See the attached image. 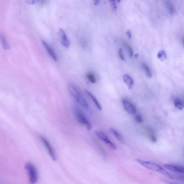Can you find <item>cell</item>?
<instances>
[{"label": "cell", "mask_w": 184, "mask_h": 184, "mask_svg": "<svg viewBox=\"0 0 184 184\" xmlns=\"http://www.w3.org/2000/svg\"><path fill=\"white\" fill-rule=\"evenodd\" d=\"M25 168L27 172L30 183L31 184H35L38 180V175L35 166L29 162L26 164Z\"/></svg>", "instance_id": "1"}, {"label": "cell", "mask_w": 184, "mask_h": 184, "mask_svg": "<svg viewBox=\"0 0 184 184\" xmlns=\"http://www.w3.org/2000/svg\"><path fill=\"white\" fill-rule=\"evenodd\" d=\"M68 88L71 95L75 99L77 102L84 107L87 108L88 107V104L85 99L75 87L72 85H69L68 86Z\"/></svg>", "instance_id": "2"}, {"label": "cell", "mask_w": 184, "mask_h": 184, "mask_svg": "<svg viewBox=\"0 0 184 184\" xmlns=\"http://www.w3.org/2000/svg\"><path fill=\"white\" fill-rule=\"evenodd\" d=\"M136 161L138 162L140 165L145 168L154 171L159 172L161 173L163 169L160 166L155 163L149 162L145 161L142 160L136 159L135 160Z\"/></svg>", "instance_id": "3"}, {"label": "cell", "mask_w": 184, "mask_h": 184, "mask_svg": "<svg viewBox=\"0 0 184 184\" xmlns=\"http://www.w3.org/2000/svg\"><path fill=\"white\" fill-rule=\"evenodd\" d=\"M75 115L77 120L80 123L85 126L88 130L89 131L91 130L92 126L90 122L80 110L76 109Z\"/></svg>", "instance_id": "4"}, {"label": "cell", "mask_w": 184, "mask_h": 184, "mask_svg": "<svg viewBox=\"0 0 184 184\" xmlns=\"http://www.w3.org/2000/svg\"><path fill=\"white\" fill-rule=\"evenodd\" d=\"M95 133L96 136L99 139H100L101 140L103 141L105 143L108 144L111 148L113 149L114 150H116V146L111 141L110 139L108 138V137L104 132L100 131H96Z\"/></svg>", "instance_id": "5"}, {"label": "cell", "mask_w": 184, "mask_h": 184, "mask_svg": "<svg viewBox=\"0 0 184 184\" xmlns=\"http://www.w3.org/2000/svg\"><path fill=\"white\" fill-rule=\"evenodd\" d=\"M164 168L167 170L170 171L174 173L183 174L184 172V168L183 167L181 166L171 165H163Z\"/></svg>", "instance_id": "6"}, {"label": "cell", "mask_w": 184, "mask_h": 184, "mask_svg": "<svg viewBox=\"0 0 184 184\" xmlns=\"http://www.w3.org/2000/svg\"><path fill=\"white\" fill-rule=\"evenodd\" d=\"M40 139L43 143L44 144L45 146L49 155L52 157V159L54 161H55L56 159V154L51 144H50L48 141L43 136H40Z\"/></svg>", "instance_id": "7"}, {"label": "cell", "mask_w": 184, "mask_h": 184, "mask_svg": "<svg viewBox=\"0 0 184 184\" xmlns=\"http://www.w3.org/2000/svg\"><path fill=\"white\" fill-rule=\"evenodd\" d=\"M58 36L61 44L64 47L68 48L70 46V43L64 31L62 29H60L58 32Z\"/></svg>", "instance_id": "8"}, {"label": "cell", "mask_w": 184, "mask_h": 184, "mask_svg": "<svg viewBox=\"0 0 184 184\" xmlns=\"http://www.w3.org/2000/svg\"><path fill=\"white\" fill-rule=\"evenodd\" d=\"M122 102L124 109L128 113L130 114H134L136 113V109L133 104L124 99L122 100Z\"/></svg>", "instance_id": "9"}, {"label": "cell", "mask_w": 184, "mask_h": 184, "mask_svg": "<svg viewBox=\"0 0 184 184\" xmlns=\"http://www.w3.org/2000/svg\"><path fill=\"white\" fill-rule=\"evenodd\" d=\"M42 43L50 56L55 61H57L58 59L57 55L56 54L52 48L48 44H47L46 41L44 40L42 41Z\"/></svg>", "instance_id": "10"}, {"label": "cell", "mask_w": 184, "mask_h": 184, "mask_svg": "<svg viewBox=\"0 0 184 184\" xmlns=\"http://www.w3.org/2000/svg\"><path fill=\"white\" fill-rule=\"evenodd\" d=\"M123 80L125 83L127 84L129 89H131L134 85L133 79L128 74H125L123 76Z\"/></svg>", "instance_id": "11"}, {"label": "cell", "mask_w": 184, "mask_h": 184, "mask_svg": "<svg viewBox=\"0 0 184 184\" xmlns=\"http://www.w3.org/2000/svg\"><path fill=\"white\" fill-rule=\"evenodd\" d=\"M86 92L87 93V95L89 96V97L92 99L93 102H94V104H95L96 107H97V109L100 110H102V106H101L100 104L99 103L98 101L95 96L93 95L88 90H86Z\"/></svg>", "instance_id": "12"}, {"label": "cell", "mask_w": 184, "mask_h": 184, "mask_svg": "<svg viewBox=\"0 0 184 184\" xmlns=\"http://www.w3.org/2000/svg\"><path fill=\"white\" fill-rule=\"evenodd\" d=\"M0 39H1V44L4 49L5 50L9 49V43L6 40V36L2 33L0 34Z\"/></svg>", "instance_id": "13"}, {"label": "cell", "mask_w": 184, "mask_h": 184, "mask_svg": "<svg viewBox=\"0 0 184 184\" xmlns=\"http://www.w3.org/2000/svg\"><path fill=\"white\" fill-rule=\"evenodd\" d=\"M164 2L169 13L171 14H173L175 12V7L173 3L171 1H165Z\"/></svg>", "instance_id": "14"}, {"label": "cell", "mask_w": 184, "mask_h": 184, "mask_svg": "<svg viewBox=\"0 0 184 184\" xmlns=\"http://www.w3.org/2000/svg\"><path fill=\"white\" fill-rule=\"evenodd\" d=\"M109 131L112 133L113 135L121 143L123 144L124 143V140L123 138L122 137V136L120 135V134L118 133L116 131L114 130V129L112 128H110L109 130Z\"/></svg>", "instance_id": "15"}, {"label": "cell", "mask_w": 184, "mask_h": 184, "mask_svg": "<svg viewBox=\"0 0 184 184\" xmlns=\"http://www.w3.org/2000/svg\"><path fill=\"white\" fill-rule=\"evenodd\" d=\"M174 104L175 107L180 110H182L183 108V103L182 100L178 97H175L174 99Z\"/></svg>", "instance_id": "16"}, {"label": "cell", "mask_w": 184, "mask_h": 184, "mask_svg": "<svg viewBox=\"0 0 184 184\" xmlns=\"http://www.w3.org/2000/svg\"><path fill=\"white\" fill-rule=\"evenodd\" d=\"M142 67H143L144 70H145V73L147 77L149 78H151L152 77V74L148 66L146 64L143 63L142 64Z\"/></svg>", "instance_id": "17"}, {"label": "cell", "mask_w": 184, "mask_h": 184, "mask_svg": "<svg viewBox=\"0 0 184 184\" xmlns=\"http://www.w3.org/2000/svg\"><path fill=\"white\" fill-rule=\"evenodd\" d=\"M87 77L89 81L92 83H95L97 82L95 75L92 73H89L87 74Z\"/></svg>", "instance_id": "18"}, {"label": "cell", "mask_w": 184, "mask_h": 184, "mask_svg": "<svg viewBox=\"0 0 184 184\" xmlns=\"http://www.w3.org/2000/svg\"><path fill=\"white\" fill-rule=\"evenodd\" d=\"M157 58L161 61H163L167 58V55L164 51H160L157 54Z\"/></svg>", "instance_id": "19"}, {"label": "cell", "mask_w": 184, "mask_h": 184, "mask_svg": "<svg viewBox=\"0 0 184 184\" xmlns=\"http://www.w3.org/2000/svg\"><path fill=\"white\" fill-rule=\"evenodd\" d=\"M110 3L111 6H112L113 10L116 12L117 11V6L116 4V2L115 1H109Z\"/></svg>", "instance_id": "20"}, {"label": "cell", "mask_w": 184, "mask_h": 184, "mask_svg": "<svg viewBox=\"0 0 184 184\" xmlns=\"http://www.w3.org/2000/svg\"><path fill=\"white\" fill-rule=\"evenodd\" d=\"M126 46H127L128 50L129 56L130 57L132 58L133 55V51L132 48L128 44L126 45Z\"/></svg>", "instance_id": "21"}, {"label": "cell", "mask_w": 184, "mask_h": 184, "mask_svg": "<svg viewBox=\"0 0 184 184\" xmlns=\"http://www.w3.org/2000/svg\"><path fill=\"white\" fill-rule=\"evenodd\" d=\"M135 119L137 122L141 123L143 122V119L142 118V116L141 115H138L136 117Z\"/></svg>", "instance_id": "22"}, {"label": "cell", "mask_w": 184, "mask_h": 184, "mask_svg": "<svg viewBox=\"0 0 184 184\" xmlns=\"http://www.w3.org/2000/svg\"><path fill=\"white\" fill-rule=\"evenodd\" d=\"M118 54H119V58H120L123 61H125V58H124L123 55L122 51V48H120L119 50Z\"/></svg>", "instance_id": "23"}, {"label": "cell", "mask_w": 184, "mask_h": 184, "mask_svg": "<svg viewBox=\"0 0 184 184\" xmlns=\"http://www.w3.org/2000/svg\"><path fill=\"white\" fill-rule=\"evenodd\" d=\"M150 139L152 140V141L153 142H156L157 141V139L156 137L153 134H152L150 136Z\"/></svg>", "instance_id": "24"}, {"label": "cell", "mask_w": 184, "mask_h": 184, "mask_svg": "<svg viewBox=\"0 0 184 184\" xmlns=\"http://www.w3.org/2000/svg\"><path fill=\"white\" fill-rule=\"evenodd\" d=\"M127 34L128 36V37L129 39H131V31L130 30H128V31H127Z\"/></svg>", "instance_id": "25"}, {"label": "cell", "mask_w": 184, "mask_h": 184, "mask_svg": "<svg viewBox=\"0 0 184 184\" xmlns=\"http://www.w3.org/2000/svg\"><path fill=\"white\" fill-rule=\"evenodd\" d=\"M94 4L95 5H97L99 4V2H100V1H94Z\"/></svg>", "instance_id": "26"}, {"label": "cell", "mask_w": 184, "mask_h": 184, "mask_svg": "<svg viewBox=\"0 0 184 184\" xmlns=\"http://www.w3.org/2000/svg\"><path fill=\"white\" fill-rule=\"evenodd\" d=\"M27 1L28 3H29V4H34L35 3V1Z\"/></svg>", "instance_id": "27"}, {"label": "cell", "mask_w": 184, "mask_h": 184, "mask_svg": "<svg viewBox=\"0 0 184 184\" xmlns=\"http://www.w3.org/2000/svg\"><path fill=\"white\" fill-rule=\"evenodd\" d=\"M139 54H136L135 55V56H134V57L135 58L137 59V58L139 57Z\"/></svg>", "instance_id": "28"}, {"label": "cell", "mask_w": 184, "mask_h": 184, "mask_svg": "<svg viewBox=\"0 0 184 184\" xmlns=\"http://www.w3.org/2000/svg\"><path fill=\"white\" fill-rule=\"evenodd\" d=\"M169 184H178V183H175V182H170L169 183Z\"/></svg>", "instance_id": "29"}]
</instances>
